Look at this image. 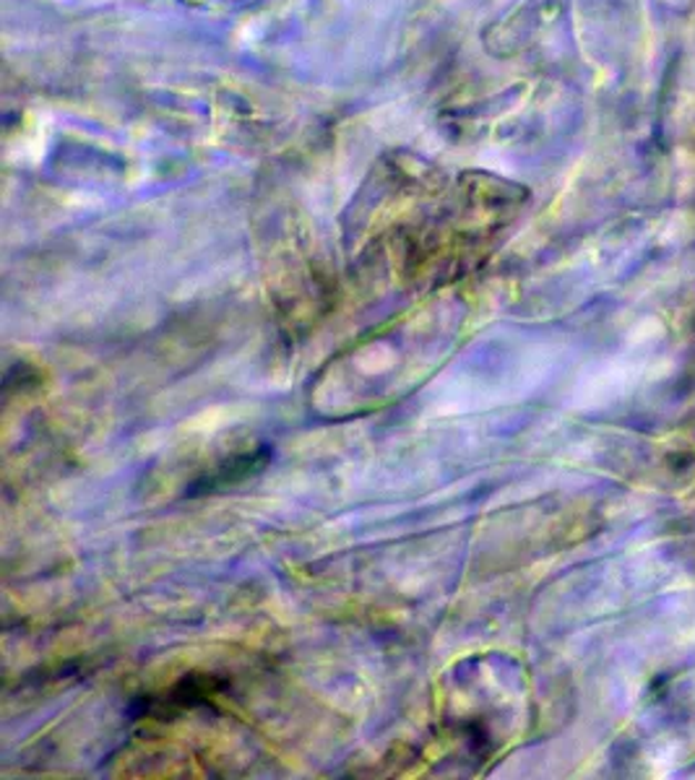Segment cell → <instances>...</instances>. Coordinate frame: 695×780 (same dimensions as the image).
Instances as JSON below:
<instances>
[{
  "label": "cell",
  "instance_id": "6da1fadb",
  "mask_svg": "<svg viewBox=\"0 0 695 780\" xmlns=\"http://www.w3.org/2000/svg\"><path fill=\"white\" fill-rule=\"evenodd\" d=\"M268 461H272V448H260V450H256V453L237 455V459H229L227 463H224V466L216 469L212 476L198 479V482L193 484L191 490H188V494L214 492L216 486H224V484H232V482H241V479L256 474V471L264 469Z\"/></svg>",
  "mask_w": 695,
  "mask_h": 780
}]
</instances>
